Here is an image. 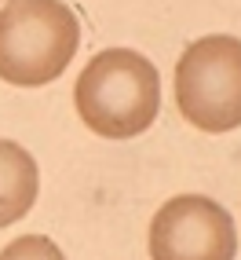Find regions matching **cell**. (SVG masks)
I'll list each match as a JSON object with an SVG mask.
<instances>
[{"instance_id": "3", "label": "cell", "mask_w": 241, "mask_h": 260, "mask_svg": "<svg viewBox=\"0 0 241 260\" xmlns=\"http://www.w3.org/2000/svg\"><path fill=\"white\" fill-rule=\"evenodd\" d=\"M176 107L201 132L241 128V41L201 37L176 62Z\"/></svg>"}, {"instance_id": "6", "label": "cell", "mask_w": 241, "mask_h": 260, "mask_svg": "<svg viewBox=\"0 0 241 260\" xmlns=\"http://www.w3.org/2000/svg\"><path fill=\"white\" fill-rule=\"evenodd\" d=\"M0 260H66V256L48 235H22L0 249Z\"/></svg>"}, {"instance_id": "4", "label": "cell", "mask_w": 241, "mask_h": 260, "mask_svg": "<svg viewBox=\"0 0 241 260\" xmlns=\"http://www.w3.org/2000/svg\"><path fill=\"white\" fill-rule=\"evenodd\" d=\"M234 216L205 194H176L150 220V260H234Z\"/></svg>"}, {"instance_id": "2", "label": "cell", "mask_w": 241, "mask_h": 260, "mask_svg": "<svg viewBox=\"0 0 241 260\" xmlns=\"http://www.w3.org/2000/svg\"><path fill=\"white\" fill-rule=\"evenodd\" d=\"M81 44L77 15L62 0H8L0 8V81L41 88L62 77Z\"/></svg>"}, {"instance_id": "5", "label": "cell", "mask_w": 241, "mask_h": 260, "mask_svg": "<svg viewBox=\"0 0 241 260\" xmlns=\"http://www.w3.org/2000/svg\"><path fill=\"white\" fill-rule=\"evenodd\" d=\"M41 190V172L33 154L11 140H0V228L19 223Z\"/></svg>"}, {"instance_id": "1", "label": "cell", "mask_w": 241, "mask_h": 260, "mask_svg": "<svg viewBox=\"0 0 241 260\" xmlns=\"http://www.w3.org/2000/svg\"><path fill=\"white\" fill-rule=\"evenodd\" d=\"M73 107L84 125L102 140H132L157 121V66L132 48L99 51L73 84Z\"/></svg>"}]
</instances>
